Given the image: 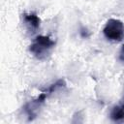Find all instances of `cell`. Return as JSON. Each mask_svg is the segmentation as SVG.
<instances>
[{
	"mask_svg": "<svg viewBox=\"0 0 124 124\" xmlns=\"http://www.w3.org/2000/svg\"><path fill=\"white\" fill-rule=\"evenodd\" d=\"M119 58L122 62H124V45L122 46L121 49H120V52H119Z\"/></svg>",
	"mask_w": 124,
	"mask_h": 124,
	"instance_id": "cell-7",
	"label": "cell"
},
{
	"mask_svg": "<svg viewBox=\"0 0 124 124\" xmlns=\"http://www.w3.org/2000/svg\"><path fill=\"white\" fill-rule=\"evenodd\" d=\"M110 118L113 121H121L124 119V107L122 105L115 106L110 111Z\"/></svg>",
	"mask_w": 124,
	"mask_h": 124,
	"instance_id": "cell-5",
	"label": "cell"
},
{
	"mask_svg": "<svg viewBox=\"0 0 124 124\" xmlns=\"http://www.w3.org/2000/svg\"><path fill=\"white\" fill-rule=\"evenodd\" d=\"M66 84H65V81H64V79H58L55 83H53V84H51L46 90H45V92H46L47 94H50V93H52V92H54L57 88H60V87H62V86H65Z\"/></svg>",
	"mask_w": 124,
	"mask_h": 124,
	"instance_id": "cell-6",
	"label": "cell"
},
{
	"mask_svg": "<svg viewBox=\"0 0 124 124\" xmlns=\"http://www.w3.org/2000/svg\"><path fill=\"white\" fill-rule=\"evenodd\" d=\"M24 22H25L26 26L30 30H33V32H34L35 30H37L40 27L41 19L36 14H33V13L32 14H24Z\"/></svg>",
	"mask_w": 124,
	"mask_h": 124,
	"instance_id": "cell-4",
	"label": "cell"
},
{
	"mask_svg": "<svg viewBox=\"0 0 124 124\" xmlns=\"http://www.w3.org/2000/svg\"><path fill=\"white\" fill-rule=\"evenodd\" d=\"M121 105L124 107V96H123V98H122V103H121Z\"/></svg>",
	"mask_w": 124,
	"mask_h": 124,
	"instance_id": "cell-8",
	"label": "cell"
},
{
	"mask_svg": "<svg viewBox=\"0 0 124 124\" xmlns=\"http://www.w3.org/2000/svg\"><path fill=\"white\" fill-rule=\"evenodd\" d=\"M105 37L110 41H120L124 36V24L116 18H109L103 30Z\"/></svg>",
	"mask_w": 124,
	"mask_h": 124,
	"instance_id": "cell-2",
	"label": "cell"
},
{
	"mask_svg": "<svg viewBox=\"0 0 124 124\" xmlns=\"http://www.w3.org/2000/svg\"><path fill=\"white\" fill-rule=\"evenodd\" d=\"M47 93L46 92H43L41 93L37 98L29 101L25 106H24V111L26 112L27 116H28V120L31 121L34 118H36L39 109L41 108V107L43 106V104L45 103L46 97H47Z\"/></svg>",
	"mask_w": 124,
	"mask_h": 124,
	"instance_id": "cell-3",
	"label": "cell"
},
{
	"mask_svg": "<svg viewBox=\"0 0 124 124\" xmlns=\"http://www.w3.org/2000/svg\"><path fill=\"white\" fill-rule=\"evenodd\" d=\"M54 45V41H52L48 36L40 35L34 39L33 43L29 46V50L36 58L43 60L47 56Z\"/></svg>",
	"mask_w": 124,
	"mask_h": 124,
	"instance_id": "cell-1",
	"label": "cell"
}]
</instances>
